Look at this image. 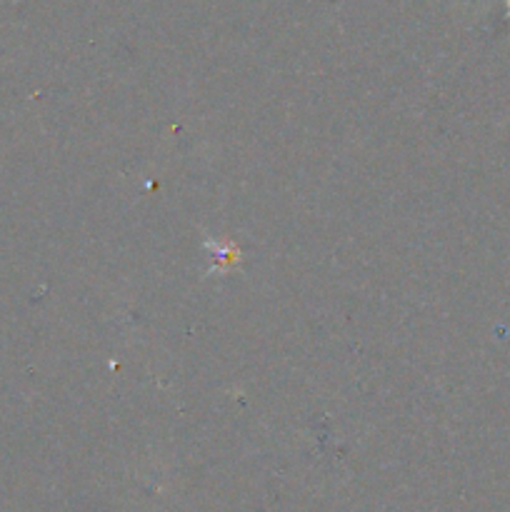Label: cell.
<instances>
[{
  "label": "cell",
  "instance_id": "1",
  "mask_svg": "<svg viewBox=\"0 0 510 512\" xmlns=\"http://www.w3.org/2000/svg\"><path fill=\"white\" fill-rule=\"evenodd\" d=\"M508 15H510V0H508Z\"/></svg>",
  "mask_w": 510,
  "mask_h": 512
}]
</instances>
